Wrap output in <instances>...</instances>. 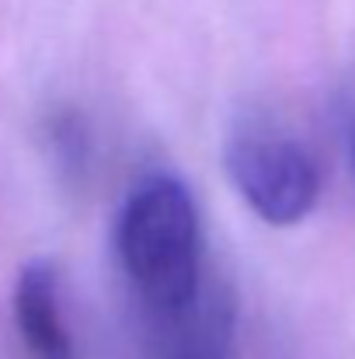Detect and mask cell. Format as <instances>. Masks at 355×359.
<instances>
[{
    "label": "cell",
    "instance_id": "obj_1",
    "mask_svg": "<svg viewBox=\"0 0 355 359\" xmlns=\"http://www.w3.org/2000/svg\"><path fill=\"white\" fill-rule=\"evenodd\" d=\"M116 251L139 314L167 311L202 286L209 265L199 206L178 175L153 171L125 196Z\"/></svg>",
    "mask_w": 355,
    "mask_h": 359
},
{
    "label": "cell",
    "instance_id": "obj_2",
    "mask_svg": "<svg viewBox=\"0 0 355 359\" xmlns=\"http://www.w3.org/2000/svg\"><path fill=\"white\" fill-rule=\"evenodd\" d=\"M223 161L240 199L272 227H293L317 206L321 168L282 126L265 119L240 122L227 140Z\"/></svg>",
    "mask_w": 355,
    "mask_h": 359
},
{
    "label": "cell",
    "instance_id": "obj_3",
    "mask_svg": "<svg viewBox=\"0 0 355 359\" xmlns=\"http://www.w3.org/2000/svg\"><path fill=\"white\" fill-rule=\"evenodd\" d=\"M139 346L146 359H234L237 300L230 283L209 269L188 300L139 314Z\"/></svg>",
    "mask_w": 355,
    "mask_h": 359
},
{
    "label": "cell",
    "instance_id": "obj_4",
    "mask_svg": "<svg viewBox=\"0 0 355 359\" xmlns=\"http://www.w3.org/2000/svg\"><path fill=\"white\" fill-rule=\"evenodd\" d=\"M14 328L32 359H77L74 335L60 307L56 269L42 258L28 262L14 283Z\"/></svg>",
    "mask_w": 355,
    "mask_h": 359
},
{
    "label": "cell",
    "instance_id": "obj_5",
    "mask_svg": "<svg viewBox=\"0 0 355 359\" xmlns=\"http://www.w3.org/2000/svg\"><path fill=\"white\" fill-rule=\"evenodd\" d=\"M338 126H342V140H345V154L355 175V81H349L338 95Z\"/></svg>",
    "mask_w": 355,
    "mask_h": 359
}]
</instances>
